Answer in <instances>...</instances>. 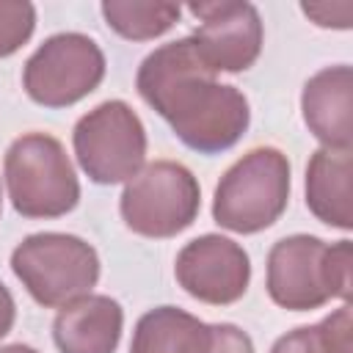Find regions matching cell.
<instances>
[{
	"label": "cell",
	"instance_id": "4",
	"mask_svg": "<svg viewBox=\"0 0 353 353\" xmlns=\"http://www.w3.org/2000/svg\"><path fill=\"white\" fill-rule=\"evenodd\" d=\"M290 201V163L273 146L245 152L221 176L212 196V218L237 234L273 226Z\"/></svg>",
	"mask_w": 353,
	"mask_h": 353
},
{
	"label": "cell",
	"instance_id": "11",
	"mask_svg": "<svg viewBox=\"0 0 353 353\" xmlns=\"http://www.w3.org/2000/svg\"><path fill=\"white\" fill-rule=\"evenodd\" d=\"M353 69L347 63L325 66L312 74L301 94V110L309 132L325 149H350Z\"/></svg>",
	"mask_w": 353,
	"mask_h": 353
},
{
	"label": "cell",
	"instance_id": "14",
	"mask_svg": "<svg viewBox=\"0 0 353 353\" xmlns=\"http://www.w3.org/2000/svg\"><path fill=\"white\" fill-rule=\"evenodd\" d=\"M212 325L176 306H157L135 323L130 353H210Z\"/></svg>",
	"mask_w": 353,
	"mask_h": 353
},
{
	"label": "cell",
	"instance_id": "15",
	"mask_svg": "<svg viewBox=\"0 0 353 353\" xmlns=\"http://www.w3.org/2000/svg\"><path fill=\"white\" fill-rule=\"evenodd\" d=\"M99 8L108 28H113L121 39L130 41H149L168 33L182 14L176 3H141V0H105Z\"/></svg>",
	"mask_w": 353,
	"mask_h": 353
},
{
	"label": "cell",
	"instance_id": "2",
	"mask_svg": "<svg viewBox=\"0 0 353 353\" xmlns=\"http://www.w3.org/2000/svg\"><path fill=\"white\" fill-rule=\"evenodd\" d=\"M350 268V240L325 243L314 234H292L270 248L265 287L270 301L290 312L320 309L331 298L347 303L353 284Z\"/></svg>",
	"mask_w": 353,
	"mask_h": 353
},
{
	"label": "cell",
	"instance_id": "9",
	"mask_svg": "<svg viewBox=\"0 0 353 353\" xmlns=\"http://www.w3.org/2000/svg\"><path fill=\"white\" fill-rule=\"evenodd\" d=\"M174 276L190 298L212 306H229L248 290L251 259L240 243L223 234H201L182 245Z\"/></svg>",
	"mask_w": 353,
	"mask_h": 353
},
{
	"label": "cell",
	"instance_id": "6",
	"mask_svg": "<svg viewBox=\"0 0 353 353\" xmlns=\"http://www.w3.org/2000/svg\"><path fill=\"white\" fill-rule=\"evenodd\" d=\"M201 207V190L188 165L154 160L143 165L121 190V218L141 237H174L185 232Z\"/></svg>",
	"mask_w": 353,
	"mask_h": 353
},
{
	"label": "cell",
	"instance_id": "16",
	"mask_svg": "<svg viewBox=\"0 0 353 353\" xmlns=\"http://www.w3.org/2000/svg\"><path fill=\"white\" fill-rule=\"evenodd\" d=\"M36 28V8L25 0H0V58L14 55Z\"/></svg>",
	"mask_w": 353,
	"mask_h": 353
},
{
	"label": "cell",
	"instance_id": "20",
	"mask_svg": "<svg viewBox=\"0 0 353 353\" xmlns=\"http://www.w3.org/2000/svg\"><path fill=\"white\" fill-rule=\"evenodd\" d=\"M14 317H17V303H14L11 292H8V287L0 281V339L11 331Z\"/></svg>",
	"mask_w": 353,
	"mask_h": 353
},
{
	"label": "cell",
	"instance_id": "7",
	"mask_svg": "<svg viewBox=\"0 0 353 353\" xmlns=\"http://www.w3.org/2000/svg\"><path fill=\"white\" fill-rule=\"evenodd\" d=\"M72 146L91 182L116 185L132 179L143 168L146 130L127 102L108 99L77 119Z\"/></svg>",
	"mask_w": 353,
	"mask_h": 353
},
{
	"label": "cell",
	"instance_id": "5",
	"mask_svg": "<svg viewBox=\"0 0 353 353\" xmlns=\"http://www.w3.org/2000/svg\"><path fill=\"white\" fill-rule=\"evenodd\" d=\"M11 270L47 309H61L99 281V256L91 243L63 232H39L11 251Z\"/></svg>",
	"mask_w": 353,
	"mask_h": 353
},
{
	"label": "cell",
	"instance_id": "1",
	"mask_svg": "<svg viewBox=\"0 0 353 353\" xmlns=\"http://www.w3.org/2000/svg\"><path fill=\"white\" fill-rule=\"evenodd\" d=\"M135 88L171 124L174 135L199 154L232 149L251 121L243 91L215 80V72L199 58L190 36L149 52L138 66Z\"/></svg>",
	"mask_w": 353,
	"mask_h": 353
},
{
	"label": "cell",
	"instance_id": "8",
	"mask_svg": "<svg viewBox=\"0 0 353 353\" xmlns=\"http://www.w3.org/2000/svg\"><path fill=\"white\" fill-rule=\"evenodd\" d=\"M105 77L99 44L83 33L50 36L22 69V85L36 105L69 108L97 91Z\"/></svg>",
	"mask_w": 353,
	"mask_h": 353
},
{
	"label": "cell",
	"instance_id": "17",
	"mask_svg": "<svg viewBox=\"0 0 353 353\" xmlns=\"http://www.w3.org/2000/svg\"><path fill=\"white\" fill-rule=\"evenodd\" d=\"M270 353H331L320 325H301L295 331H287L284 336L276 339Z\"/></svg>",
	"mask_w": 353,
	"mask_h": 353
},
{
	"label": "cell",
	"instance_id": "13",
	"mask_svg": "<svg viewBox=\"0 0 353 353\" xmlns=\"http://www.w3.org/2000/svg\"><path fill=\"white\" fill-rule=\"evenodd\" d=\"M353 160L350 149H317L306 165V207L309 212L342 232L353 229L350 199Z\"/></svg>",
	"mask_w": 353,
	"mask_h": 353
},
{
	"label": "cell",
	"instance_id": "10",
	"mask_svg": "<svg viewBox=\"0 0 353 353\" xmlns=\"http://www.w3.org/2000/svg\"><path fill=\"white\" fill-rule=\"evenodd\" d=\"M188 11L201 22L190 39L207 69L234 74L254 66L265 30L251 3H190Z\"/></svg>",
	"mask_w": 353,
	"mask_h": 353
},
{
	"label": "cell",
	"instance_id": "18",
	"mask_svg": "<svg viewBox=\"0 0 353 353\" xmlns=\"http://www.w3.org/2000/svg\"><path fill=\"white\" fill-rule=\"evenodd\" d=\"M301 11L320 28L347 30L353 22V3H301Z\"/></svg>",
	"mask_w": 353,
	"mask_h": 353
},
{
	"label": "cell",
	"instance_id": "19",
	"mask_svg": "<svg viewBox=\"0 0 353 353\" xmlns=\"http://www.w3.org/2000/svg\"><path fill=\"white\" fill-rule=\"evenodd\" d=\"M210 353H254L251 336L232 325V323H218L212 325V350Z\"/></svg>",
	"mask_w": 353,
	"mask_h": 353
},
{
	"label": "cell",
	"instance_id": "22",
	"mask_svg": "<svg viewBox=\"0 0 353 353\" xmlns=\"http://www.w3.org/2000/svg\"><path fill=\"white\" fill-rule=\"evenodd\" d=\"M0 212H3V190H0Z\"/></svg>",
	"mask_w": 353,
	"mask_h": 353
},
{
	"label": "cell",
	"instance_id": "21",
	"mask_svg": "<svg viewBox=\"0 0 353 353\" xmlns=\"http://www.w3.org/2000/svg\"><path fill=\"white\" fill-rule=\"evenodd\" d=\"M0 353H39V350H36V347H30V345L17 342V345H6V347H0Z\"/></svg>",
	"mask_w": 353,
	"mask_h": 353
},
{
	"label": "cell",
	"instance_id": "12",
	"mask_svg": "<svg viewBox=\"0 0 353 353\" xmlns=\"http://www.w3.org/2000/svg\"><path fill=\"white\" fill-rule=\"evenodd\" d=\"M124 328V312L110 295H83L61 306L52 323V339L61 353H116Z\"/></svg>",
	"mask_w": 353,
	"mask_h": 353
},
{
	"label": "cell",
	"instance_id": "3",
	"mask_svg": "<svg viewBox=\"0 0 353 353\" xmlns=\"http://www.w3.org/2000/svg\"><path fill=\"white\" fill-rule=\"evenodd\" d=\"M11 207L22 218H61L80 201L74 165L58 138L47 132L19 135L3 160Z\"/></svg>",
	"mask_w": 353,
	"mask_h": 353
}]
</instances>
